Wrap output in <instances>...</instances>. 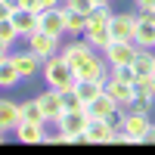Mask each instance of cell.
Returning <instances> with one entry per match:
<instances>
[{
	"instance_id": "cell-22",
	"label": "cell",
	"mask_w": 155,
	"mask_h": 155,
	"mask_svg": "<svg viewBox=\"0 0 155 155\" xmlns=\"http://www.w3.org/2000/svg\"><path fill=\"white\" fill-rule=\"evenodd\" d=\"M81 37H84V41H87L90 47H93V50H99V53H102V50H106V44L112 41L109 28H93V31H84Z\"/></svg>"
},
{
	"instance_id": "cell-1",
	"label": "cell",
	"mask_w": 155,
	"mask_h": 155,
	"mask_svg": "<svg viewBox=\"0 0 155 155\" xmlns=\"http://www.w3.org/2000/svg\"><path fill=\"white\" fill-rule=\"evenodd\" d=\"M41 71H44V81H47V87H53V90H65V87H74V68L68 65L65 59H62V53H56V56H50L44 65H41Z\"/></svg>"
},
{
	"instance_id": "cell-2",
	"label": "cell",
	"mask_w": 155,
	"mask_h": 155,
	"mask_svg": "<svg viewBox=\"0 0 155 155\" xmlns=\"http://www.w3.org/2000/svg\"><path fill=\"white\" fill-rule=\"evenodd\" d=\"M74 78L78 81H106L109 78V62L99 56V50H90L87 56L74 62Z\"/></svg>"
},
{
	"instance_id": "cell-25",
	"label": "cell",
	"mask_w": 155,
	"mask_h": 155,
	"mask_svg": "<svg viewBox=\"0 0 155 155\" xmlns=\"http://www.w3.org/2000/svg\"><path fill=\"white\" fill-rule=\"evenodd\" d=\"M109 74L118 78L124 84H137V74H134V65L130 62H121V65H109Z\"/></svg>"
},
{
	"instance_id": "cell-38",
	"label": "cell",
	"mask_w": 155,
	"mask_h": 155,
	"mask_svg": "<svg viewBox=\"0 0 155 155\" xmlns=\"http://www.w3.org/2000/svg\"><path fill=\"white\" fill-rule=\"evenodd\" d=\"M152 16H155V9H152Z\"/></svg>"
},
{
	"instance_id": "cell-35",
	"label": "cell",
	"mask_w": 155,
	"mask_h": 155,
	"mask_svg": "<svg viewBox=\"0 0 155 155\" xmlns=\"http://www.w3.org/2000/svg\"><path fill=\"white\" fill-rule=\"evenodd\" d=\"M90 3H93V6H109L112 0H90Z\"/></svg>"
},
{
	"instance_id": "cell-15",
	"label": "cell",
	"mask_w": 155,
	"mask_h": 155,
	"mask_svg": "<svg viewBox=\"0 0 155 155\" xmlns=\"http://www.w3.org/2000/svg\"><path fill=\"white\" fill-rule=\"evenodd\" d=\"M152 121H149V115H143V112H124L121 109V127L130 137H137V140H143V134H146V127H149Z\"/></svg>"
},
{
	"instance_id": "cell-12",
	"label": "cell",
	"mask_w": 155,
	"mask_h": 155,
	"mask_svg": "<svg viewBox=\"0 0 155 155\" xmlns=\"http://www.w3.org/2000/svg\"><path fill=\"white\" fill-rule=\"evenodd\" d=\"M134 74H137V81H149V78L155 74V50H143V47H137V56H134Z\"/></svg>"
},
{
	"instance_id": "cell-9",
	"label": "cell",
	"mask_w": 155,
	"mask_h": 155,
	"mask_svg": "<svg viewBox=\"0 0 155 155\" xmlns=\"http://www.w3.org/2000/svg\"><path fill=\"white\" fill-rule=\"evenodd\" d=\"M84 112H87V118H115L121 109H118V102H115L109 93H99V96H93L90 102H84Z\"/></svg>"
},
{
	"instance_id": "cell-34",
	"label": "cell",
	"mask_w": 155,
	"mask_h": 155,
	"mask_svg": "<svg viewBox=\"0 0 155 155\" xmlns=\"http://www.w3.org/2000/svg\"><path fill=\"white\" fill-rule=\"evenodd\" d=\"M6 56H9V47H6V44H0V59H6Z\"/></svg>"
},
{
	"instance_id": "cell-13",
	"label": "cell",
	"mask_w": 155,
	"mask_h": 155,
	"mask_svg": "<svg viewBox=\"0 0 155 155\" xmlns=\"http://www.w3.org/2000/svg\"><path fill=\"white\" fill-rule=\"evenodd\" d=\"M102 93H109L115 102H118V109H124L127 102H130V96H134V84H124V81H118V78H106V84H102Z\"/></svg>"
},
{
	"instance_id": "cell-5",
	"label": "cell",
	"mask_w": 155,
	"mask_h": 155,
	"mask_svg": "<svg viewBox=\"0 0 155 155\" xmlns=\"http://www.w3.org/2000/svg\"><path fill=\"white\" fill-rule=\"evenodd\" d=\"M59 47H62V37H53V34H44V31H34L31 37H28V50L41 59V62H47L50 56H56L59 53Z\"/></svg>"
},
{
	"instance_id": "cell-6",
	"label": "cell",
	"mask_w": 155,
	"mask_h": 155,
	"mask_svg": "<svg viewBox=\"0 0 155 155\" xmlns=\"http://www.w3.org/2000/svg\"><path fill=\"white\" fill-rule=\"evenodd\" d=\"M137 56V44L134 41H109L106 50H102V59L109 65H121V62H134Z\"/></svg>"
},
{
	"instance_id": "cell-3",
	"label": "cell",
	"mask_w": 155,
	"mask_h": 155,
	"mask_svg": "<svg viewBox=\"0 0 155 155\" xmlns=\"http://www.w3.org/2000/svg\"><path fill=\"white\" fill-rule=\"evenodd\" d=\"M87 112L84 109H68V112H62L59 118H56V130L62 134H68L71 137V143H87L84 140V127H87Z\"/></svg>"
},
{
	"instance_id": "cell-18",
	"label": "cell",
	"mask_w": 155,
	"mask_h": 155,
	"mask_svg": "<svg viewBox=\"0 0 155 155\" xmlns=\"http://www.w3.org/2000/svg\"><path fill=\"white\" fill-rule=\"evenodd\" d=\"M9 59L16 62V68H19V74H22V81H25V78H34L37 71H41V65H44V62L37 59L31 50H25V53H16V56H9Z\"/></svg>"
},
{
	"instance_id": "cell-4",
	"label": "cell",
	"mask_w": 155,
	"mask_h": 155,
	"mask_svg": "<svg viewBox=\"0 0 155 155\" xmlns=\"http://www.w3.org/2000/svg\"><path fill=\"white\" fill-rule=\"evenodd\" d=\"M37 31L53 34V37H65V9H41L37 12Z\"/></svg>"
},
{
	"instance_id": "cell-20",
	"label": "cell",
	"mask_w": 155,
	"mask_h": 155,
	"mask_svg": "<svg viewBox=\"0 0 155 155\" xmlns=\"http://www.w3.org/2000/svg\"><path fill=\"white\" fill-rule=\"evenodd\" d=\"M19 81H22V74H19V68H16V62H12L9 56L0 59V87H16Z\"/></svg>"
},
{
	"instance_id": "cell-28",
	"label": "cell",
	"mask_w": 155,
	"mask_h": 155,
	"mask_svg": "<svg viewBox=\"0 0 155 155\" xmlns=\"http://www.w3.org/2000/svg\"><path fill=\"white\" fill-rule=\"evenodd\" d=\"M134 6H137V12H152L155 0H134Z\"/></svg>"
},
{
	"instance_id": "cell-32",
	"label": "cell",
	"mask_w": 155,
	"mask_h": 155,
	"mask_svg": "<svg viewBox=\"0 0 155 155\" xmlns=\"http://www.w3.org/2000/svg\"><path fill=\"white\" fill-rule=\"evenodd\" d=\"M9 12H12V9L3 3V0H0V22H3V19H9Z\"/></svg>"
},
{
	"instance_id": "cell-29",
	"label": "cell",
	"mask_w": 155,
	"mask_h": 155,
	"mask_svg": "<svg viewBox=\"0 0 155 155\" xmlns=\"http://www.w3.org/2000/svg\"><path fill=\"white\" fill-rule=\"evenodd\" d=\"M140 143H146V146H155V124H149L146 127V134H143V140Z\"/></svg>"
},
{
	"instance_id": "cell-11",
	"label": "cell",
	"mask_w": 155,
	"mask_h": 155,
	"mask_svg": "<svg viewBox=\"0 0 155 155\" xmlns=\"http://www.w3.org/2000/svg\"><path fill=\"white\" fill-rule=\"evenodd\" d=\"M9 22L16 25V31H19V37H28L37 31V12H31V9H25V6H19V9H12L9 12Z\"/></svg>"
},
{
	"instance_id": "cell-26",
	"label": "cell",
	"mask_w": 155,
	"mask_h": 155,
	"mask_svg": "<svg viewBox=\"0 0 155 155\" xmlns=\"http://www.w3.org/2000/svg\"><path fill=\"white\" fill-rule=\"evenodd\" d=\"M16 41H19V31H16V25H12L9 19H3V22H0V44L12 47Z\"/></svg>"
},
{
	"instance_id": "cell-37",
	"label": "cell",
	"mask_w": 155,
	"mask_h": 155,
	"mask_svg": "<svg viewBox=\"0 0 155 155\" xmlns=\"http://www.w3.org/2000/svg\"><path fill=\"white\" fill-rule=\"evenodd\" d=\"M3 140H6V137H3V130H0V143H3Z\"/></svg>"
},
{
	"instance_id": "cell-16",
	"label": "cell",
	"mask_w": 155,
	"mask_h": 155,
	"mask_svg": "<svg viewBox=\"0 0 155 155\" xmlns=\"http://www.w3.org/2000/svg\"><path fill=\"white\" fill-rule=\"evenodd\" d=\"M37 106H41V112L47 115V121H56L62 115V102H59V90H44L41 96H37Z\"/></svg>"
},
{
	"instance_id": "cell-19",
	"label": "cell",
	"mask_w": 155,
	"mask_h": 155,
	"mask_svg": "<svg viewBox=\"0 0 155 155\" xmlns=\"http://www.w3.org/2000/svg\"><path fill=\"white\" fill-rule=\"evenodd\" d=\"M62 9H65V34L81 37L84 28H87V16H84V12H78V9H68V6H62Z\"/></svg>"
},
{
	"instance_id": "cell-33",
	"label": "cell",
	"mask_w": 155,
	"mask_h": 155,
	"mask_svg": "<svg viewBox=\"0 0 155 155\" xmlns=\"http://www.w3.org/2000/svg\"><path fill=\"white\" fill-rule=\"evenodd\" d=\"M3 3H6L9 9H19V6H22V0H3Z\"/></svg>"
},
{
	"instance_id": "cell-8",
	"label": "cell",
	"mask_w": 155,
	"mask_h": 155,
	"mask_svg": "<svg viewBox=\"0 0 155 155\" xmlns=\"http://www.w3.org/2000/svg\"><path fill=\"white\" fill-rule=\"evenodd\" d=\"M134 44L143 47V50H155V16H152V12H140V16H137Z\"/></svg>"
},
{
	"instance_id": "cell-24",
	"label": "cell",
	"mask_w": 155,
	"mask_h": 155,
	"mask_svg": "<svg viewBox=\"0 0 155 155\" xmlns=\"http://www.w3.org/2000/svg\"><path fill=\"white\" fill-rule=\"evenodd\" d=\"M59 102H62V112H68V109H84V99L78 96V87L59 90Z\"/></svg>"
},
{
	"instance_id": "cell-31",
	"label": "cell",
	"mask_w": 155,
	"mask_h": 155,
	"mask_svg": "<svg viewBox=\"0 0 155 155\" xmlns=\"http://www.w3.org/2000/svg\"><path fill=\"white\" fill-rule=\"evenodd\" d=\"M41 6L44 9H56V6H62V0H41Z\"/></svg>"
},
{
	"instance_id": "cell-17",
	"label": "cell",
	"mask_w": 155,
	"mask_h": 155,
	"mask_svg": "<svg viewBox=\"0 0 155 155\" xmlns=\"http://www.w3.org/2000/svg\"><path fill=\"white\" fill-rule=\"evenodd\" d=\"M22 121V112H19V102L12 99H0V130H16V124Z\"/></svg>"
},
{
	"instance_id": "cell-7",
	"label": "cell",
	"mask_w": 155,
	"mask_h": 155,
	"mask_svg": "<svg viewBox=\"0 0 155 155\" xmlns=\"http://www.w3.org/2000/svg\"><path fill=\"white\" fill-rule=\"evenodd\" d=\"M134 28H137L134 12H112V19H109L112 41H134Z\"/></svg>"
},
{
	"instance_id": "cell-10",
	"label": "cell",
	"mask_w": 155,
	"mask_h": 155,
	"mask_svg": "<svg viewBox=\"0 0 155 155\" xmlns=\"http://www.w3.org/2000/svg\"><path fill=\"white\" fill-rule=\"evenodd\" d=\"M112 134H115V124L106 121V118H90L87 127H84V140L87 143H96V146L112 143Z\"/></svg>"
},
{
	"instance_id": "cell-36",
	"label": "cell",
	"mask_w": 155,
	"mask_h": 155,
	"mask_svg": "<svg viewBox=\"0 0 155 155\" xmlns=\"http://www.w3.org/2000/svg\"><path fill=\"white\" fill-rule=\"evenodd\" d=\"M149 87H152V96H155V74L149 78Z\"/></svg>"
},
{
	"instance_id": "cell-21",
	"label": "cell",
	"mask_w": 155,
	"mask_h": 155,
	"mask_svg": "<svg viewBox=\"0 0 155 155\" xmlns=\"http://www.w3.org/2000/svg\"><path fill=\"white\" fill-rule=\"evenodd\" d=\"M19 112H22V121H34V124H50L47 115L41 112L37 99H28V102H19Z\"/></svg>"
},
{
	"instance_id": "cell-27",
	"label": "cell",
	"mask_w": 155,
	"mask_h": 155,
	"mask_svg": "<svg viewBox=\"0 0 155 155\" xmlns=\"http://www.w3.org/2000/svg\"><path fill=\"white\" fill-rule=\"evenodd\" d=\"M62 6H68V9H78V12H87L93 9V3H90V0H62Z\"/></svg>"
},
{
	"instance_id": "cell-23",
	"label": "cell",
	"mask_w": 155,
	"mask_h": 155,
	"mask_svg": "<svg viewBox=\"0 0 155 155\" xmlns=\"http://www.w3.org/2000/svg\"><path fill=\"white\" fill-rule=\"evenodd\" d=\"M102 84H106V81H74L78 96H81L84 102H90L93 96H99V93H102Z\"/></svg>"
},
{
	"instance_id": "cell-14",
	"label": "cell",
	"mask_w": 155,
	"mask_h": 155,
	"mask_svg": "<svg viewBox=\"0 0 155 155\" xmlns=\"http://www.w3.org/2000/svg\"><path fill=\"white\" fill-rule=\"evenodd\" d=\"M16 140L25 146H31V143H44V134H47V124H34V121H19L16 124Z\"/></svg>"
},
{
	"instance_id": "cell-30",
	"label": "cell",
	"mask_w": 155,
	"mask_h": 155,
	"mask_svg": "<svg viewBox=\"0 0 155 155\" xmlns=\"http://www.w3.org/2000/svg\"><path fill=\"white\" fill-rule=\"evenodd\" d=\"M22 6L25 9H31V12H41L44 6H41V0H22Z\"/></svg>"
}]
</instances>
